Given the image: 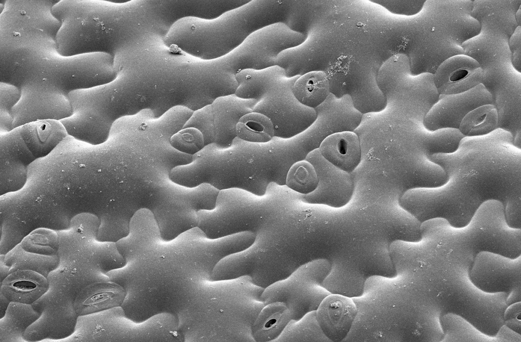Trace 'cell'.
<instances>
[{"label": "cell", "instance_id": "e0dca14e", "mask_svg": "<svg viewBox=\"0 0 521 342\" xmlns=\"http://www.w3.org/2000/svg\"><path fill=\"white\" fill-rule=\"evenodd\" d=\"M21 91L17 87L8 84H2L0 134L8 132L14 129V116L12 110L21 98Z\"/></svg>", "mask_w": 521, "mask_h": 342}, {"label": "cell", "instance_id": "5bb4252c", "mask_svg": "<svg viewBox=\"0 0 521 342\" xmlns=\"http://www.w3.org/2000/svg\"><path fill=\"white\" fill-rule=\"evenodd\" d=\"M444 333L443 341H489L490 337L481 332L461 316L452 312L440 319Z\"/></svg>", "mask_w": 521, "mask_h": 342}, {"label": "cell", "instance_id": "8fae6325", "mask_svg": "<svg viewBox=\"0 0 521 342\" xmlns=\"http://www.w3.org/2000/svg\"><path fill=\"white\" fill-rule=\"evenodd\" d=\"M123 294L121 287L110 280L92 283L77 295L74 310L82 316L108 309L120 304Z\"/></svg>", "mask_w": 521, "mask_h": 342}, {"label": "cell", "instance_id": "7c38bea8", "mask_svg": "<svg viewBox=\"0 0 521 342\" xmlns=\"http://www.w3.org/2000/svg\"><path fill=\"white\" fill-rule=\"evenodd\" d=\"M292 91L301 104L315 109L330 94V84L324 71L313 70L299 76L292 86Z\"/></svg>", "mask_w": 521, "mask_h": 342}, {"label": "cell", "instance_id": "6da1fadb", "mask_svg": "<svg viewBox=\"0 0 521 342\" xmlns=\"http://www.w3.org/2000/svg\"><path fill=\"white\" fill-rule=\"evenodd\" d=\"M449 176L446 184L406 190L399 206L421 223L436 218L451 226L467 225L485 202L495 200L504 206L507 224L521 229L519 161L508 153L461 152L434 157Z\"/></svg>", "mask_w": 521, "mask_h": 342}, {"label": "cell", "instance_id": "52a82bcc", "mask_svg": "<svg viewBox=\"0 0 521 342\" xmlns=\"http://www.w3.org/2000/svg\"><path fill=\"white\" fill-rule=\"evenodd\" d=\"M357 315V307L350 297L338 294L328 295L316 311L319 325L325 335L333 341H339L348 335Z\"/></svg>", "mask_w": 521, "mask_h": 342}, {"label": "cell", "instance_id": "3957f363", "mask_svg": "<svg viewBox=\"0 0 521 342\" xmlns=\"http://www.w3.org/2000/svg\"><path fill=\"white\" fill-rule=\"evenodd\" d=\"M68 135L62 122L53 119L30 122L0 134L2 188H21L28 165L48 156Z\"/></svg>", "mask_w": 521, "mask_h": 342}, {"label": "cell", "instance_id": "4fadbf2b", "mask_svg": "<svg viewBox=\"0 0 521 342\" xmlns=\"http://www.w3.org/2000/svg\"><path fill=\"white\" fill-rule=\"evenodd\" d=\"M236 135L241 139L250 142H266L274 134L272 120L259 112L247 113L238 121L236 126Z\"/></svg>", "mask_w": 521, "mask_h": 342}, {"label": "cell", "instance_id": "9a60e30c", "mask_svg": "<svg viewBox=\"0 0 521 342\" xmlns=\"http://www.w3.org/2000/svg\"><path fill=\"white\" fill-rule=\"evenodd\" d=\"M318 183L317 172L307 160L294 163L289 169L286 179V184L289 188L303 195L314 191Z\"/></svg>", "mask_w": 521, "mask_h": 342}, {"label": "cell", "instance_id": "ac0fdd59", "mask_svg": "<svg viewBox=\"0 0 521 342\" xmlns=\"http://www.w3.org/2000/svg\"><path fill=\"white\" fill-rule=\"evenodd\" d=\"M496 118V115L493 108L483 106L468 114L460 125V130L464 134H468L480 126H486L487 122L491 123Z\"/></svg>", "mask_w": 521, "mask_h": 342}, {"label": "cell", "instance_id": "5b68a950", "mask_svg": "<svg viewBox=\"0 0 521 342\" xmlns=\"http://www.w3.org/2000/svg\"><path fill=\"white\" fill-rule=\"evenodd\" d=\"M520 255L511 258L488 251L478 252L469 267L471 282L484 292L506 294L507 306L520 301Z\"/></svg>", "mask_w": 521, "mask_h": 342}, {"label": "cell", "instance_id": "ba28073f", "mask_svg": "<svg viewBox=\"0 0 521 342\" xmlns=\"http://www.w3.org/2000/svg\"><path fill=\"white\" fill-rule=\"evenodd\" d=\"M255 103L254 99L242 98L235 94L216 98L211 103L212 116L203 133L206 146L216 142L224 126L223 131L226 126L236 127L241 117L252 111Z\"/></svg>", "mask_w": 521, "mask_h": 342}, {"label": "cell", "instance_id": "8992f818", "mask_svg": "<svg viewBox=\"0 0 521 342\" xmlns=\"http://www.w3.org/2000/svg\"><path fill=\"white\" fill-rule=\"evenodd\" d=\"M306 160L314 167L319 183L312 192L303 195V201L308 204L340 208L351 200L354 184L350 174L334 166L321 155L319 149L310 152Z\"/></svg>", "mask_w": 521, "mask_h": 342}, {"label": "cell", "instance_id": "ffe728a7", "mask_svg": "<svg viewBox=\"0 0 521 342\" xmlns=\"http://www.w3.org/2000/svg\"><path fill=\"white\" fill-rule=\"evenodd\" d=\"M372 3L378 4L385 8L391 13L399 15L412 14L413 11L410 9V4H406L407 2L395 1H372Z\"/></svg>", "mask_w": 521, "mask_h": 342}, {"label": "cell", "instance_id": "44dd1931", "mask_svg": "<svg viewBox=\"0 0 521 342\" xmlns=\"http://www.w3.org/2000/svg\"><path fill=\"white\" fill-rule=\"evenodd\" d=\"M470 69L464 66L458 65L454 67V69L449 74L448 80L451 83H456L462 81L466 79L470 75Z\"/></svg>", "mask_w": 521, "mask_h": 342}, {"label": "cell", "instance_id": "9c48e42d", "mask_svg": "<svg viewBox=\"0 0 521 342\" xmlns=\"http://www.w3.org/2000/svg\"><path fill=\"white\" fill-rule=\"evenodd\" d=\"M318 149L326 160L349 174L357 168L361 161L360 140L352 131H340L329 135L321 142Z\"/></svg>", "mask_w": 521, "mask_h": 342}, {"label": "cell", "instance_id": "2e32d148", "mask_svg": "<svg viewBox=\"0 0 521 342\" xmlns=\"http://www.w3.org/2000/svg\"><path fill=\"white\" fill-rule=\"evenodd\" d=\"M169 142L176 150L192 155L196 154L206 146L202 133L194 127L183 128L173 134L170 138Z\"/></svg>", "mask_w": 521, "mask_h": 342}, {"label": "cell", "instance_id": "7a4b0ae2", "mask_svg": "<svg viewBox=\"0 0 521 342\" xmlns=\"http://www.w3.org/2000/svg\"><path fill=\"white\" fill-rule=\"evenodd\" d=\"M293 1L250 0L214 19L186 17L176 21L164 41L204 61L229 53L251 34L278 22L287 24Z\"/></svg>", "mask_w": 521, "mask_h": 342}, {"label": "cell", "instance_id": "30bf717a", "mask_svg": "<svg viewBox=\"0 0 521 342\" xmlns=\"http://www.w3.org/2000/svg\"><path fill=\"white\" fill-rule=\"evenodd\" d=\"M47 277L35 271L19 270L4 279L2 294L10 302L34 303L48 290Z\"/></svg>", "mask_w": 521, "mask_h": 342}, {"label": "cell", "instance_id": "277c9868", "mask_svg": "<svg viewBox=\"0 0 521 342\" xmlns=\"http://www.w3.org/2000/svg\"><path fill=\"white\" fill-rule=\"evenodd\" d=\"M156 193L152 202V212L160 237L169 242L197 227V212L215 208L220 191L209 184L194 188L183 186L180 191Z\"/></svg>", "mask_w": 521, "mask_h": 342}, {"label": "cell", "instance_id": "d6986e66", "mask_svg": "<svg viewBox=\"0 0 521 342\" xmlns=\"http://www.w3.org/2000/svg\"><path fill=\"white\" fill-rule=\"evenodd\" d=\"M520 301L508 305L504 310L503 325L520 335Z\"/></svg>", "mask_w": 521, "mask_h": 342}]
</instances>
